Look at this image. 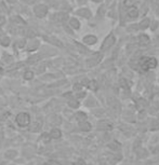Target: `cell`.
I'll return each instance as SVG.
<instances>
[{
    "label": "cell",
    "mask_w": 159,
    "mask_h": 165,
    "mask_svg": "<svg viewBox=\"0 0 159 165\" xmlns=\"http://www.w3.org/2000/svg\"><path fill=\"white\" fill-rule=\"evenodd\" d=\"M140 66L145 71L153 69L157 66V59L155 57H142L140 59Z\"/></svg>",
    "instance_id": "obj_1"
},
{
    "label": "cell",
    "mask_w": 159,
    "mask_h": 165,
    "mask_svg": "<svg viewBox=\"0 0 159 165\" xmlns=\"http://www.w3.org/2000/svg\"><path fill=\"white\" fill-rule=\"evenodd\" d=\"M15 122L20 128H27L30 124V116L27 112H20L15 117Z\"/></svg>",
    "instance_id": "obj_2"
},
{
    "label": "cell",
    "mask_w": 159,
    "mask_h": 165,
    "mask_svg": "<svg viewBox=\"0 0 159 165\" xmlns=\"http://www.w3.org/2000/svg\"><path fill=\"white\" fill-rule=\"evenodd\" d=\"M18 156V151L16 149H8L3 152V158L7 161H14Z\"/></svg>",
    "instance_id": "obj_3"
},
{
    "label": "cell",
    "mask_w": 159,
    "mask_h": 165,
    "mask_svg": "<svg viewBox=\"0 0 159 165\" xmlns=\"http://www.w3.org/2000/svg\"><path fill=\"white\" fill-rule=\"evenodd\" d=\"M115 37H114V35L113 34H110V35H108L107 37L105 38L104 42H103V45H102V50L103 51H106L107 49H110L114 43H115Z\"/></svg>",
    "instance_id": "obj_4"
},
{
    "label": "cell",
    "mask_w": 159,
    "mask_h": 165,
    "mask_svg": "<svg viewBox=\"0 0 159 165\" xmlns=\"http://www.w3.org/2000/svg\"><path fill=\"white\" fill-rule=\"evenodd\" d=\"M34 11H35V14L38 16V17H44L48 13V8L44 5H38L35 7Z\"/></svg>",
    "instance_id": "obj_5"
},
{
    "label": "cell",
    "mask_w": 159,
    "mask_h": 165,
    "mask_svg": "<svg viewBox=\"0 0 159 165\" xmlns=\"http://www.w3.org/2000/svg\"><path fill=\"white\" fill-rule=\"evenodd\" d=\"M134 152H135V155H137L139 159H146L149 153L146 149L142 148L141 146L140 147H134Z\"/></svg>",
    "instance_id": "obj_6"
},
{
    "label": "cell",
    "mask_w": 159,
    "mask_h": 165,
    "mask_svg": "<svg viewBox=\"0 0 159 165\" xmlns=\"http://www.w3.org/2000/svg\"><path fill=\"white\" fill-rule=\"evenodd\" d=\"M50 137L51 139H54V140H57V139L62 138V131H61L59 128H53L51 131H50Z\"/></svg>",
    "instance_id": "obj_7"
},
{
    "label": "cell",
    "mask_w": 159,
    "mask_h": 165,
    "mask_svg": "<svg viewBox=\"0 0 159 165\" xmlns=\"http://www.w3.org/2000/svg\"><path fill=\"white\" fill-rule=\"evenodd\" d=\"M79 130L81 132H84V133H88L92 130V124L88 121H83V122L79 123Z\"/></svg>",
    "instance_id": "obj_8"
},
{
    "label": "cell",
    "mask_w": 159,
    "mask_h": 165,
    "mask_svg": "<svg viewBox=\"0 0 159 165\" xmlns=\"http://www.w3.org/2000/svg\"><path fill=\"white\" fill-rule=\"evenodd\" d=\"M98 128L101 130V131H110L113 128V124L108 121H101L98 125Z\"/></svg>",
    "instance_id": "obj_9"
},
{
    "label": "cell",
    "mask_w": 159,
    "mask_h": 165,
    "mask_svg": "<svg viewBox=\"0 0 159 165\" xmlns=\"http://www.w3.org/2000/svg\"><path fill=\"white\" fill-rule=\"evenodd\" d=\"M76 120L78 121V123L83 122V121H87V120H88V116H87L86 112L79 111L76 113Z\"/></svg>",
    "instance_id": "obj_10"
},
{
    "label": "cell",
    "mask_w": 159,
    "mask_h": 165,
    "mask_svg": "<svg viewBox=\"0 0 159 165\" xmlns=\"http://www.w3.org/2000/svg\"><path fill=\"white\" fill-rule=\"evenodd\" d=\"M98 41V39L95 36H92V35H89V36H86V37L83 38V42L86 43V44H94V43Z\"/></svg>",
    "instance_id": "obj_11"
},
{
    "label": "cell",
    "mask_w": 159,
    "mask_h": 165,
    "mask_svg": "<svg viewBox=\"0 0 159 165\" xmlns=\"http://www.w3.org/2000/svg\"><path fill=\"white\" fill-rule=\"evenodd\" d=\"M67 17H68V15L66 14V13H63V12H61V13H57V14H55L54 16H53V18H54L55 21L57 22H64L67 20Z\"/></svg>",
    "instance_id": "obj_12"
},
{
    "label": "cell",
    "mask_w": 159,
    "mask_h": 165,
    "mask_svg": "<svg viewBox=\"0 0 159 165\" xmlns=\"http://www.w3.org/2000/svg\"><path fill=\"white\" fill-rule=\"evenodd\" d=\"M139 43H140V45H147L149 43V38L147 35H141L139 37Z\"/></svg>",
    "instance_id": "obj_13"
},
{
    "label": "cell",
    "mask_w": 159,
    "mask_h": 165,
    "mask_svg": "<svg viewBox=\"0 0 159 165\" xmlns=\"http://www.w3.org/2000/svg\"><path fill=\"white\" fill-rule=\"evenodd\" d=\"M77 14L80 16H83V17H86V18H89V17L91 16V12H90V10H88V9H80V10L77 11Z\"/></svg>",
    "instance_id": "obj_14"
},
{
    "label": "cell",
    "mask_w": 159,
    "mask_h": 165,
    "mask_svg": "<svg viewBox=\"0 0 159 165\" xmlns=\"http://www.w3.org/2000/svg\"><path fill=\"white\" fill-rule=\"evenodd\" d=\"M100 59H101V55H100V54H94V56H92V59H89L88 63L90 65H95L99 63Z\"/></svg>",
    "instance_id": "obj_15"
},
{
    "label": "cell",
    "mask_w": 159,
    "mask_h": 165,
    "mask_svg": "<svg viewBox=\"0 0 159 165\" xmlns=\"http://www.w3.org/2000/svg\"><path fill=\"white\" fill-rule=\"evenodd\" d=\"M108 148L110 150H113V151H119L121 149V145L118 144L117 141H113L111 144L108 145Z\"/></svg>",
    "instance_id": "obj_16"
},
{
    "label": "cell",
    "mask_w": 159,
    "mask_h": 165,
    "mask_svg": "<svg viewBox=\"0 0 159 165\" xmlns=\"http://www.w3.org/2000/svg\"><path fill=\"white\" fill-rule=\"evenodd\" d=\"M87 87L90 89V90H93V91H96L98 90V83L95 80H91V81H88L87 82Z\"/></svg>",
    "instance_id": "obj_17"
},
{
    "label": "cell",
    "mask_w": 159,
    "mask_h": 165,
    "mask_svg": "<svg viewBox=\"0 0 159 165\" xmlns=\"http://www.w3.org/2000/svg\"><path fill=\"white\" fill-rule=\"evenodd\" d=\"M11 21L13 23H15V24H20V25H25L26 24V22L20 16H13V17H11Z\"/></svg>",
    "instance_id": "obj_18"
},
{
    "label": "cell",
    "mask_w": 159,
    "mask_h": 165,
    "mask_svg": "<svg viewBox=\"0 0 159 165\" xmlns=\"http://www.w3.org/2000/svg\"><path fill=\"white\" fill-rule=\"evenodd\" d=\"M28 126H29V131H30V132H35V131H39V130H40L41 124L38 122H35V123H33V124L30 123Z\"/></svg>",
    "instance_id": "obj_19"
},
{
    "label": "cell",
    "mask_w": 159,
    "mask_h": 165,
    "mask_svg": "<svg viewBox=\"0 0 159 165\" xmlns=\"http://www.w3.org/2000/svg\"><path fill=\"white\" fill-rule=\"evenodd\" d=\"M79 105H80L79 101H77V99H75V98H71V101H68V106L71 107V108H74V109L78 108Z\"/></svg>",
    "instance_id": "obj_20"
},
{
    "label": "cell",
    "mask_w": 159,
    "mask_h": 165,
    "mask_svg": "<svg viewBox=\"0 0 159 165\" xmlns=\"http://www.w3.org/2000/svg\"><path fill=\"white\" fill-rule=\"evenodd\" d=\"M137 15H139V11L137 9H130L128 11V16L131 18H135V17H137Z\"/></svg>",
    "instance_id": "obj_21"
},
{
    "label": "cell",
    "mask_w": 159,
    "mask_h": 165,
    "mask_svg": "<svg viewBox=\"0 0 159 165\" xmlns=\"http://www.w3.org/2000/svg\"><path fill=\"white\" fill-rule=\"evenodd\" d=\"M139 26H140L141 29H146V28L149 26V20H148V18H144V20H142Z\"/></svg>",
    "instance_id": "obj_22"
},
{
    "label": "cell",
    "mask_w": 159,
    "mask_h": 165,
    "mask_svg": "<svg viewBox=\"0 0 159 165\" xmlns=\"http://www.w3.org/2000/svg\"><path fill=\"white\" fill-rule=\"evenodd\" d=\"M47 40H48V41H50L51 43L55 44V45L60 47V48H62V47H63V43L61 42V41H59L57 39H50V37H47Z\"/></svg>",
    "instance_id": "obj_23"
},
{
    "label": "cell",
    "mask_w": 159,
    "mask_h": 165,
    "mask_svg": "<svg viewBox=\"0 0 159 165\" xmlns=\"http://www.w3.org/2000/svg\"><path fill=\"white\" fill-rule=\"evenodd\" d=\"M69 23H71V25L74 27L75 29H78V28L80 27V23H79V21H77L76 18H71V21H69Z\"/></svg>",
    "instance_id": "obj_24"
},
{
    "label": "cell",
    "mask_w": 159,
    "mask_h": 165,
    "mask_svg": "<svg viewBox=\"0 0 159 165\" xmlns=\"http://www.w3.org/2000/svg\"><path fill=\"white\" fill-rule=\"evenodd\" d=\"M34 78V72L33 71H30V70H28L26 71L25 74H24V79L25 80H32Z\"/></svg>",
    "instance_id": "obj_25"
},
{
    "label": "cell",
    "mask_w": 159,
    "mask_h": 165,
    "mask_svg": "<svg viewBox=\"0 0 159 165\" xmlns=\"http://www.w3.org/2000/svg\"><path fill=\"white\" fill-rule=\"evenodd\" d=\"M41 138H42V140H44V143H50L52 139H51V137H50V134L49 133H44L41 135Z\"/></svg>",
    "instance_id": "obj_26"
},
{
    "label": "cell",
    "mask_w": 159,
    "mask_h": 165,
    "mask_svg": "<svg viewBox=\"0 0 159 165\" xmlns=\"http://www.w3.org/2000/svg\"><path fill=\"white\" fill-rule=\"evenodd\" d=\"M44 165H62V163L57 160H48Z\"/></svg>",
    "instance_id": "obj_27"
},
{
    "label": "cell",
    "mask_w": 159,
    "mask_h": 165,
    "mask_svg": "<svg viewBox=\"0 0 159 165\" xmlns=\"http://www.w3.org/2000/svg\"><path fill=\"white\" fill-rule=\"evenodd\" d=\"M71 165H88V164H87V162L83 159H77L75 162L71 163Z\"/></svg>",
    "instance_id": "obj_28"
},
{
    "label": "cell",
    "mask_w": 159,
    "mask_h": 165,
    "mask_svg": "<svg viewBox=\"0 0 159 165\" xmlns=\"http://www.w3.org/2000/svg\"><path fill=\"white\" fill-rule=\"evenodd\" d=\"M39 59H40V56H32V57H29V59H28V63H29V64H35V63H36V62H38Z\"/></svg>",
    "instance_id": "obj_29"
},
{
    "label": "cell",
    "mask_w": 159,
    "mask_h": 165,
    "mask_svg": "<svg viewBox=\"0 0 159 165\" xmlns=\"http://www.w3.org/2000/svg\"><path fill=\"white\" fill-rule=\"evenodd\" d=\"M1 44L3 45V47H8L9 44H10V38L8 37H5L1 39Z\"/></svg>",
    "instance_id": "obj_30"
},
{
    "label": "cell",
    "mask_w": 159,
    "mask_h": 165,
    "mask_svg": "<svg viewBox=\"0 0 159 165\" xmlns=\"http://www.w3.org/2000/svg\"><path fill=\"white\" fill-rule=\"evenodd\" d=\"M134 5V0H125V5L127 8H132Z\"/></svg>",
    "instance_id": "obj_31"
},
{
    "label": "cell",
    "mask_w": 159,
    "mask_h": 165,
    "mask_svg": "<svg viewBox=\"0 0 159 165\" xmlns=\"http://www.w3.org/2000/svg\"><path fill=\"white\" fill-rule=\"evenodd\" d=\"M74 90L76 91V92L82 91V84H75L74 85Z\"/></svg>",
    "instance_id": "obj_32"
},
{
    "label": "cell",
    "mask_w": 159,
    "mask_h": 165,
    "mask_svg": "<svg viewBox=\"0 0 159 165\" xmlns=\"http://www.w3.org/2000/svg\"><path fill=\"white\" fill-rule=\"evenodd\" d=\"M84 96H86V93L80 91V92L77 94V98H82V97H84Z\"/></svg>",
    "instance_id": "obj_33"
},
{
    "label": "cell",
    "mask_w": 159,
    "mask_h": 165,
    "mask_svg": "<svg viewBox=\"0 0 159 165\" xmlns=\"http://www.w3.org/2000/svg\"><path fill=\"white\" fill-rule=\"evenodd\" d=\"M157 25H158V23L157 22H154V25H152V30H155V28L157 27Z\"/></svg>",
    "instance_id": "obj_34"
},
{
    "label": "cell",
    "mask_w": 159,
    "mask_h": 165,
    "mask_svg": "<svg viewBox=\"0 0 159 165\" xmlns=\"http://www.w3.org/2000/svg\"><path fill=\"white\" fill-rule=\"evenodd\" d=\"M3 21H5V18H3V17H1V16H0V24H2V23H3Z\"/></svg>",
    "instance_id": "obj_35"
},
{
    "label": "cell",
    "mask_w": 159,
    "mask_h": 165,
    "mask_svg": "<svg viewBox=\"0 0 159 165\" xmlns=\"http://www.w3.org/2000/svg\"><path fill=\"white\" fill-rule=\"evenodd\" d=\"M10 3H14V2H16V0H8Z\"/></svg>",
    "instance_id": "obj_36"
},
{
    "label": "cell",
    "mask_w": 159,
    "mask_h": 165,
    "mask_svg": "<svg viewBox=\"0 0 159 165\" xmlns=\"http://www.w3.org/2000/svg\"><path fill=\"white\" fill-rule=\"evenodd\" d=\"M7 165H18V164H16V163H14V162H12V163H8Z\"/></svg>",
    "instance_id": "obj_37"
},
{
    "label": "cell",
    "mask_w": 159,
    "mask_h": 165,
    "mask_svg": "<svg viewBox=\"0 0 159 165\" xmlns=\"http://www.w3.org/2000/svg\"><path fill=\"white\" fill-rule=\"evenodd\" d=\"M2 71H3V69H2L1 67H0V74H2Z\"/></svg>",
    "instance_id": "obj_38"
},
{
    "label": "cell",
    "mask_w": 159,
    "mask_h": 165,
    "mask_svg": "<svg viewBox=\"0 0 159 165\" xmlns=\"http://www.w3.org/2000/svg\"><path fill=\"white\" fill-rule=\"evenodd\" d=\"M93 1H95V2H100L101 0H93Z\"/></svg>",
    "instance_id": "obj_39"
}]
</instances>
